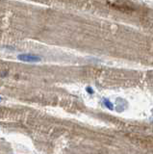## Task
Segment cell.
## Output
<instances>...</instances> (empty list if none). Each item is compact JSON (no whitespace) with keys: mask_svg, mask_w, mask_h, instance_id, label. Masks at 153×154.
Segmentation results:
<instances>
[{"mask_svg":"<svg viewBox=\"0 0 153 154\" xmlns=\"http://www.w3.org/2000/svg\"><path fill=\"white\" fill-rule=\"evenodd\" d=\"M18 60L22 62H27V63H37L41 62V57L34 54H29V53H25V54H20L17 56Z\"/></svg>","mask_w":153,"mask_h":154,"instance_id":"6da1fadb","label":"cell"},{"mask_svg":"<svg viewBox=\"0 0 153 154\" xmlns=\"http://www.w3.org/2000/svg\"><path fill=\"white\" fill-rule=\"evenodd\" d=\"M86 91H87L88 93H89V94H93V89H92V88H90V87H88V88L86 89Z\"/></svg>","mask_w":153,"mask_h":154,"instance_id":"3957f363","label":"cell"},{"mask_svg":"<svg viewBox=\"0 0 153 154\" xmlns=\"http://www.w3.org/2000/svg\"><path fill=\"white\" fill-rule=\"evenodd\" d=\"M103 104L105 105V107H106L107 109H109V110H114L113 103H112L109 99L104 98V99H103Z\"/></svg>","mask_w":153,"mask_h":154,"instance_id":"7a4b0ae2","label":"cell"},{"mask_svg":"<svg viewBox=\"0 0 153 154\" xmlns=\"http://www.w3.org/2000/svg\"><path fill=\"white\" fill-rule=\"evenodd\" d=\"M1 101H2V97H0V102H1Z\"/></svg>","mask_w":153,"mask_h":154,"instance_id":"277c9868","label":"cell"}]
</instances>
